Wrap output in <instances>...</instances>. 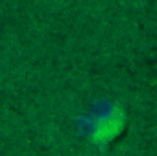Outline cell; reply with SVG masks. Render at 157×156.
Here are the masks:
<instances>
[{
	"mask_svg": "<svg viewBox=\"0 0 157 156\" xmlns=\"http://www.w3.org/2000/svg\"><path fill=\"white\" fill-rule=\"evenodd\" d=\"M125 114L122 109L113 108L111 113L97 122L92 140L95 144L106 145L117 138L124 127Z\"/></svg>",
	"mask_w": 157,
	"mask_h": 156,
	"instance_id": "6da1fadb",
	"label": "cell"
}]
</instances>
